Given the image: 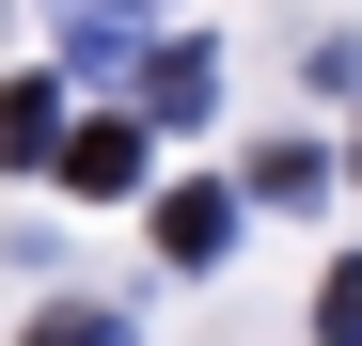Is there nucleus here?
Instances as JSON below:
<instances>
[{"instance_id": "nucleus-4", "label": "nucleus", "mask_w": 362, "mask_h": 346, "mask_svg": "<svg viewBox=\"0 0 362 346\" xmlns=\"http://www.w3.org/2000/svg\"><path fill=\"white\" fill-rule=\"evenodd\" d=\"M0 157H16V173H47V157H64V79H16V95H0Z\"/></svg>"}, {"instance_id": "nucleus-9", "label": "nucleus", "mask_w": 362, "mask_h": 346, "mask_svg": "<svg viewBox=\"0 0 362 346\" xmlns=\"http://www.w3.org/2000/svg\"><path fill=\"white\" fill-rule=\"evenodd\" d=\"M346 189H362V142H346Z\"/></svg>"}, {"instance_id": "nucleus-3", "label": "nucleus", "mask_w": 362, "mask_h": 346, "mask_svg": "<svg viewBox=\"0 0 362 346\" xmlns=\"http://www.w3.org/2000/svg\"><path fill=\"white\" fill-rule=\"evenodd\" d=\"M158 252L173 268H221L236 252V189H158Z\"/></svg>"}, {"instance_id": "nucleus-6", "label": "nucleus", "mask_w": 362, "mask_h": 346, "mask_svg": "<svg viewBox=\"0 0 362 346\" xmlns=\"http://www.w3.org/2000/svg\"><path fill=\"white\" fill-rule=\"evenodd\" d=\"M252 189H268V205H331V142H268Z\"/></svg>"}, {"instance_id": "nucleus-1", "label": "nucleus", "mask_w": 362, "mask_h": 346, "mask_svg": "<svg viewBox=\"0 0 362 346\" xmlns=\"http://www.w3.org/2000/svg\"><path fill=\"white\" fill-rule=\"evenodd\" d=\"M47 189H64V205H127L142 189V110H95V126L47 157Z\"/></svg>"}, {"instance_id": "nucleus-7", "label": "nucleus", "mask_w": 362, "mask_h": 346, "mask_svg": "<svg viewBox=\"0 0 362 346\" xmlns=\"http://www.w3.org/2000/svg\"><path fill=\"white\" fill-rule=\"evenodd\" d=\"M315 346H362V252L315 268Z\"/></svg>"}, {"instance_id": "nucleus-5", "label": "nucleus", "mask_w": 362, "mask_h": 346, "mask_svg": "<svg viewBox=\"0 0 362 346\" xmlns=\"http://www.w3.org/2000/svg\"><path fill=\"white\" fill-rule=\"evenodd\" d=\"M127 64V0H64V64L47 79H110Z\"/></svg>"}, {"instance_id": "nucleus-2", "label": "nucleus", "mask_w": 362, "mask_h": 346, "mask_svg": "<svg viewBox=\"0 0 362 346\" xmlns=\"http://www.w3.org/2000/svg\"><path fill=\"white\" fill-rule=\"evenodd\" d=\"M221 110V47H158L142 64V126H205Z\"/></svg>"}, {"instance_id": "nucleus-8", "label": "nucleus", "mask_w": 362, "mask_h": 346, "mask_svg": "<svg viewBox=\"0 0 362 346\" xmlns=\"http://www.w3.org/2000/svg\"><path fill=\"white\" fill-rule=\"evenodd\" d=\"M32 346H127V330H110V315H79V299H64V315H32Z\"/></svg>"}]
</instances>
